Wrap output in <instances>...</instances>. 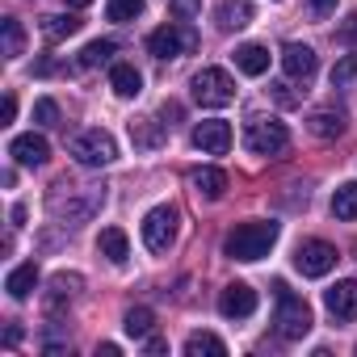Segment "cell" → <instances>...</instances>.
Masks as SVG:
<instances>
[{
  "label": "cell",
  "instance_id": "1",
  "mask_svg": "<svg viewBox=\"0 0 357 357\" xmlns=\"http://www.w3.org/2000/svg\"><path fill=\"white\" fill-rule=\"evenodd\" d=\"M101 206H105V185H68V181H59V185L51 190V198H47V211H51L63 227L89 223Z\"/></svg>",
  "mask_w": 357,
  "mask_h": 357
},
{
  "label": "cell",
  "instance_id": "2",
  "mask_svg": "<svg viewBox=\"0 0 357 357\" xmlns=\"http://www.w3.org/2000/svg\"><path fill=\"white\" fill-rule=\"evenodd\" d=\"M278 236H282L278 223H269V219H252V223H240L236 231H227L223 252H227L231 261H261V257H269V248L278 244Z\"/></svg>",
  "mask_w": 357,
  "mask_h": 357
},
{
  "label": "cell",
  "instance_id": "3",
  "mask_svg": "<svg viewBox=\"0 0 357 357\" xmlns=\"http://www.w3.org/2000/svg\"><path fill=\"white\" fill-rule=\"evenodd\" d=\"M278 290V311H273V324H278V336L282 340H303L311 332V307L303 298H294L286 290V282H273Z\"/></svg>",
  "mask_w": 357,
  "mask_h": 357
},
{
  "label": "cell",
  "instance_id": "4",
  "mask_svg": "<svg viewBox=\"0 0 357 357\" xmlns=\"http://www.w3.org/2000/svg\"><path fill=\"white\" fill-rule=\"evenodd\" d=\"M72 155H76V164H84V168H105V164L118 160V143H114L109 130L93 126V130H80V135L72 139Z\"/></svg>",
  "mask_w": 357,
  "mask_h": 357
},
{
  "label": "cell",
  "instance_id": "5",
  "mask_svg": "<svg viewBox=\"0 0 357 357\" xmlns=\"http://www.w3.org/2000/svg\"><path fill=\"white\" fill-rule=\"evenodd\" d=\"M194 101L202 109H223L236 101V80L223 72V68H202L194 76Z\"/></svg>",
  "mask_w": 357,
  "mask_h": 357
},
{
  "label": "cell",
  "instance_id": "6",
  "mask_svg": "<svg viewBox=\"0 0 357 357\" xmlns=\"http://www.w3.org/2000/svg\"><path fill=\"white\" fill-rule=\"evenodd\" d=\"M244 147L252 155H282L290 147V130L278 118H252L248 130H244Z\"/></svg>",
  "mask_w": 357,
  "mask_h": 357
},
{
  "label": "cell",
  "instance_id": "7",
  "mask_svg": "<svg viewBox=\"0 0 357 357\" xmlns=\"http://www.w3.org/2000/svg\"><path fill=\"white\" fill-rule=\"evenodd\" d=\"M147 51L155 59H181V55L198 51V34L190 26H160L147 34Z\"/></svg>",
  "mask_w": 357,
  "mask_h": 357
},
{
  "label": "cell",
  "instance_id": "8",
  "mask_svg": "<svg viewBox=\"0 0 357 357\" xmlns=\"http://www.w3.org/2000/svg\"><path fill=\"white\" fill-rule=\"evenodd\" d=\"M172 240H176V206H168V202L164 206H151L143 215V244L151 252H168Z\"/></svg>",
  "mask_w": 357,
  "mask_h": 357
},
{
  "label": "cell",
  "instance_id": "9",
  "mask_svg": "<svg viewBox=\"0 0 357 357\" xmlns=\"http://www.w3.org/2000/svg\"><path fill=\"white\" fill-rule=\"evenodd\" d=\"M294 269H298L303 278H324V273L336 269V248H332L328 240H307V244H298V252H294Z\"/></svg>",
  "mask_w": 357,
  "mask_h": 357
},
{
  "label": "cell",
  "instance_id": "10",
  "mask_svg": "<svg viewBox=\"0 0 357 357\" xmlns=\"http://www.w3.org/2000/svg\"><path fill=\"white\" fill-rule=\"evenodd\" d=\"M252 311H257V290H252L248 282L223 286V294H219V315H223V319H248Z\"/></svg>",
  "mask_w": 357,
  "mask_h": 357
},
{
  "label": "cell",
  "instance_id": "11",
  "mask_svg": "<svg viewBox=\"0 0 357 357\" xmlns=\"http://www.w3.org/2000/svg\"><path fill=\"white\" fill-rule=\"evenodd\" d=\"M190 139H194V147H198L202 155H227V147H231V126L219 122V118H211V122H198Z\"/></svg>",
  "mask_w": 357,
  "mask_h": 357
},
{
  "label": "cell",
  "instance_id": "12",
  "mask_svg": "<svg viewBox=\"0 0 357 357\" xmlns=\"http://www.w3.org/2000/svg\"><path fill=\"white\" fill-rule=\"evenodd\" d=\"M282 68H286L290 80H311L319 63H315V51L307 43H286L282 47Z\"/></svg>",
  "mask_w": 357,
  "mask_h": 357
},
{
  "label": "cell",
  "instance_id": "13",
  "mask_svg": "<svg viewBox=\"0 0 357 357\" xmlns=\"http://www.w3.org/2000/svg\"><path fill=\"white\" fill-rule=\"evenodd\" d=\"M9 155L17 160V164H26V168H38V164H47V155H51V147H47V139L43 135H17L13 143H9Z\"/></svg>",
  "mask_w": 357,
  "mask_h": 357
},
{
  "label": "cell",
  "instance_id": "14",
  "mask_svg": "<svg viewBox=\"0 0 357 357\" xmlns=\"http://www.w3.org/2000/svg\"><path fill=\"white\" fill-rule=\"evenodd\" d=\"M324 303H328V311H332L336 319H357V278L336 282V286L324 294Z\"/></svg>",
  "mask_w": 357,
  "mask_h": 357
},
{
  "label": "cell",
  "instance_id": "15",
  "mask_svg": "<svg viewBox=\"0 0 357 357\" xmlns=\"http://www.w3.org/2000/svg\"><path fill=\"white\" fill-rule=\"evenodd\" d=\"M164 139H168L164 122H155V118H130V143L139 151H155V147H164Z\"/></svg>",
  "mask_w": 357,
  "mask_h": 357
},
{
  "label": "cell",
  "instance_id": "16",
  "mask_svg": "<svg viewBox=\"0 0 357 357\" xmlns=\"http://www.w3.org/2000/svg\"><path fill=\"white\" fill-rule=\"evenodd\" d=\"M194 190H198V198L219 202V198L227 194V172H223V168H198V172H194Z\"/></svg>",
  "mask_w": 357,
  "mask_h": 357
},
{
  "label": "cell",
  "instance_id": "17",
  "mask_svg": "<svg viewBox=\"0 0 357 357\" xmlns=\"http://www.w3.org/2000/svg\"><path fill=\"white\" fill-rule=\"evenodd\" d=\"M97 252H101L105 261H114V265H126V257H130L126 231H122V227H105V231L97 236Z\"/></svg>",
  "mask_w": 357,
  "mask_h": 357
},
{
  "label": "cell",
  "instance_id": "18",
  "mask_svg": "<svg viewBox=\"0 0 357 357\" xmlns=\"http://www.w3.org/2000/svg\"><path fill=\"white\" fill-rule=\"evenodd\" d=\"M34 286H38V265L34 261H26V265H17L9 278H5V290H9V298H30L34 294Z\"/></svg>",
  "mask_w": 357,
  "mask_h": 357
},
{
  "label": "cell",
  "instance_id": "19",
  "mask_svg": "<svg viewBox=\"0 0 357 357\" xmlns=\"http://www.w3.org/2000/svg\"><path fill=\"white\" fill-rule=\"evenodd\" d=\"M236 68H240L244 76H265V72H269V51H265L261 43H244V47L236 51Z\"/></svg>",
  "mask_w": 357,
  "mask_h": 357
},
{
  "label": "cell",
  "instance_id": "20",
  "mask_svg": "<svg viewBox=\"0 0 357 357\" xmlns=\"http://www.w3.org/2000/svg\"><path fill=\"white\" fill-rule=\"evenodd\" d=\"M215 17H219L223 30H244L252 22V0H223Z\"/></svg>",
  "mask_w": 357,
  "mask_h": 357
},
{
  "label": "cell",
  "instance_id": "21",
  "mask_svg": "<svg viewBox=\"0 0 357 357\" xmlns=\"http://www.w3.org/2000/svg\"><path fill=\"white\" fill-rule=\"evenodd\" d=\"M109 89H114L118 97H139V93H143V76H139L130 63H114V68H109Z\"/></svg>",
  "mask_w": 357,
  "mask_h": 357
},
{
  "label": "cell",
  "instance_id": "22",
  "mask_svg": "<svg viewBox=\"0 0 357 357\" xmlns=\"http://www.w3.org/2000/svg\"><path fill=\"white\" fill-rule=\"evenodd\" d=\"M227 344L215 332H190L185 336V357H223Z\"/></svg>",
  "mask_w": 357,
  "mask_h": 357
},
{
  "label": "cell",
  "instance_id": "23",
  "mask_svg": "<svg viewBox=\"0 0 357 357\" xmlns=\"http://www.w3.org/2000/svg\"><path fill=\"white\" fill-rule=\"evenodd\" d=\"M311 135H315V139H340V135H344V114H336V109H315V114H311Z\"/></svg>",
  "mask_w": 357,
  "mask_h": 357
},
{
  "label": "cell",
  "instance_id": "24",
  "mask_svg": "<svg viewBox=\"0 0 357 357\" xmlns=\"http://www.w3.org/2000/svg\"><path fill=\"white\" fill-rule=\"evenodd\" d=\"M122 328H126V336L147 340V336L155 332V311H151V307H130L126 319H122Z\"/></svg>",
  "mask_w": 357,
  "mask_h": 357
},
{
  "label": "cell",
  "instance_id": "25",
  "mask_svg": "<svg viewBox=\"0 0 357 357\" xmlns=\"http://www.w3.org/2000/svg\"><path fill=\"white\" fill-rule=\"evenodd\" d=\"M332 215L336 219H357V181H344V185H336V194H332Z\"/></svg>",
  "mask_w": 357,
  "mask_h": 357
},
{
  "label": "cell",
  "instance_id": "26",
  "mask_svg": "<svg viewBox=\"0 0 357 357\" xmlns=\"http://www.w3.org/2000/svg\"><path fill=\"white\" fill-rule=\"evenodd\" d=\"M80 30V17H72V13H55V17H43V34L51 38V43H63V38H72Z\"/></svg>",
  "mask_w": 357,
  "mask_h": 357
},
{
  "label": "cell",
  "instance_id": "27",
  "mask_svg": "<svg viewBox=\"0 0 357 357\" xmlns=\"http://www.w3.org/2000/svg\"><path fill=\"white\" fill-rule=\"evenodd\" d=\"M114 51H118V43H114V38H97V43H89V47L80 51V59H76V63H80V68H101Z\"/></svg>",
  "mask_w": 357,
  "mask_h": 357
},
{
  "label": "cell",
  "instance_id": "28",
  "mask_svg": "<svg viewBox=\"0 0 357 357\" xmlns=\"http://www.w3.org/2000/svg\"><path fill=\"white\" fill-rule=\"evenodd\" d=\"M0 30H5V55H9V59H17V55H22V47H26V34H22V22H13V17H5V22H0Z\"/></svg>",
  "mask_w": 357,
  "mask_h": 357
},
{
  "label": "cell",
  "instance_id": "29",
  "mask_svg": "<svg viewBox=\"0 0 357 357\" xmlns=\"http://www.w3.org/2000/svg\"><path fill=\"white\" fill-rule=\"evenodd\" d=\"M139 13H143V0H109V5H105L109 22H135Z\"/></svg>",
  "mask_w": 357,
  "mask_h": 357
},
{
  "label": "cell",
  "instance_id": "30",
  "mask_svg": "<svg viewBox=\"0 0 357 357\" xmlns=\"http://www.w3.org/2000/svg\"><path fill=\"white\" fill-rule=\"evenodd\" d=\"M269 97H273L282 109H294V105H303V93H298V89H290L286 80H273V84H269Z\"/></svg>",
  "mask_w": 357,
  "mask_h": 357
},
{
  "label": "cell",
  "instance_id": "31",
  "mask_svg": "<svg viewBox=\"0 0 357 357\" xmlns=\"http://www.w3.org/2000/svg\"><path fill=\"white\" fill-rule=\"evenodd\" d=\"M349 80H357V55H340L332 63V84H349Z\"/></svg>",
  "mask_w": 357,
  "mask_h": 357
},
{
  "label": "cell",
  "instance_id": "32",
  "mask_svg": "<svg viewBox=\"0 0 357 357\" xmlns=\"http://www.w3.org/2000/svg\"><path fill=\"white\" fill-rule=\"evenodd\" d=\"M34 122H38V126H55V122H59V105H55L51 97H43V101L34 105Z\"/></svg>",
  "mask_w": 357,
  "mask_h": 357
},
{
  "label": "cell",
  "instance_id": "33",
  "mask_svg": "<svg viewBox=\"0 0 357 357\" xmlns=\"http://www.w3.org/2000/svg\"><path fill=\"white\" fill-rule=\"evenodd\" d=\"M51 286H55V290H63V294H76V290L84 286V278H80V273H55V278H51Z\"/></svg>",
  "mask_w": 357,
  "mask_h": 357
},
{
  "label": "cell",
  "instance_id": "34",
  "mask_svg": "<svg viewBox=\"0 0 357 357\" xmlns=\"http://www.w3.org/2000/svg\"><path fill=\"white\" fill-rule=\"evenodd\" d=\"M172 13L176 17H198L202 13V0H172Z\"/></svg>",
  "mask_w": 357,
  "mask_h": 357
},
{
  "label": "cell",
  "instance_id": "35",
  "mask_svg": "<svg viewBox=\"0 0 357 357\" xmlns=\"http://www.w3.org/2000/svg\"><path fill=\"white\" fill-rule=\"evenodd\" d=\"M311 17H328V13H336V0H311Z\"/></svg>",
  "mask_w": 357,
  "mask_h": 357
},
{
  "label": "cell",
  "instance_id": "36",
  "mask_svg": "<svg viewBox=\"0 0 357 357\" xmlns=\"http://www.w3.org/2000/svg\"><path fill=\"white\" fill-rule=\"evenodd\" d=\"M13 114H17V97H13V93H5V105H0V118H5V122H0V126H9V122H13Z\"/></svg>",
  "mask_w": 357,
  "mask_h": 357
},
{
  "label": "cell",
  "instance_id": "37",
  "mask_svg": "<svg viewBox=\"0 0 357 357\" xmlns=\"http://www.w3.org/2000/svg\"><path fill=\"white\" fill-rule=\"evenodd\" d=\"M340 38H344V43H357V13H353V17H349V26H344V30H340Z\"/></svg>",
  "mask_w": 357,
  "mask_h": 357
},
{
  "label": "cell",
  "instance_id": "38",
  "mask_svg": "<svg viewBox=\"0 0 357 357\" xmlns=\"http://www.w3.org/2000/svg\"><path fill=\"white\" fill-rule=\"evenodd\" d=\"M147 353H168V344L160 336H147Z\"/></svg>",
  "mask_w": 357,
  "mask_h": 357
},
{
  "label": "cell",
  "instance_id": "39",
  "mask_svg": "<svg viewBox=\"0 0 357 357\" xmlns=\"http://www.w3.org/2000/svg\"><path fill=\"white\" fill-rule=\"evenodd\" d=\"M93 0H68V9H89Z\"/></svg>",
  "mask_w": 357,
  "mask_h": 357
}]
</instances>
